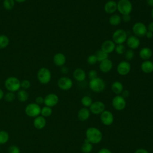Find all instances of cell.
Wrapping results in <instances>:
<instances>
[{
	"label": "cell",
	"instance_id": "obj_1",
	"mask_svg": "<svg viewBox=\"0 0 153 153\" xmlns=\"http://www.w3.org/2000/svg\"><path fill=\"white\" fill-rule=\"evenodd\" d=\"M85 137L88 142L93 145L97 144L102 141L103 134L98 128L90 127L85 131Z\"/></svg>",
	"mask_w": 153,
	"mask_h": 153
},
{
	"label": "cell",
	"instance_id": "obj_2",
	"mask_svg": "<svg viewBox=\"0 0 153 153\" xmlns=\"http://www.w3.org/2000/svg\"><path fill=\"white\" fill-rule=\"evenodd\" d=\"M89 87L93 92L100 93L105 89L106 83L102 78L98 76L94 79L90 80Z\"/></svg>",
	"mask_w": 153,
	"mask_h": 153
},
{
	"label": "cell",
	"instance_id": "obj_3",
	"mask_svg": "<svg viewBox=\"0 0 153 153\" xmlns=\"http://www.w3.org/2000/svg\"><path fill=\"white\" fill-rule=\"evenodd\" d=\"M117 10L122 15L130 14L133 5L130 0H119L117 2Z\"/></svg>",
	"mask_w": 153,
	"mask_h": 153
},
{
	"label": "cell",
	"instance_id": "obj_4",
	"mask_svg": "<svg viewBox=\"0 0 153 153\" xmlns=\"http://www.w3.org/2000/svg\"><path fill=\"white\" fill-rule=\"evenodd\" d=\"M5 88L11 92H15L19 91L20 88V80L14 76H10L6 79L4 83Z\"/></svg>",
	"mask_w": 153,
	"mask_h": 153
},
{
	"label": "cell",
	"instance_id": "obj_5",
	"mask_svg": "<svg viewBox=\"0 0 153 153\" xmlns=\"http://www.w3.org/2000/svg\"><path fill=\"white\" fill-rule=\"evenodd\" d=\"M127 37V32L125 30L118 29L114 32L112 36V40L115 44H123L126 41Z\"/></svg>",
	"mask_w": 153,
	"mask_h": 153
},
{
	"label": "cell",
	"instance_id": "obj_6",
	"mask_svg": "<svg viewBox=\"0 0 153 153\" xmlns=\"http://www.w3.org/2000/svg\"><path fill=\"white\" fill-rule=\"evenodd\" d=\"M41 108L39 105L36 103H30L27 105L25 111L28 117L35 118L41 114Z\"/></svg>",
	"mask_w": 153,
	"mask_h": 153
},
{
	"label": "cell",
	"instance_id": "obj_7",
	"mask_svg": "<svg viewBox=\"0 0 153 153\" xmlns=\"http://www.w3.org/2000/svg\"><path fill=\"white\" fill-rule=\"evenodd\" d=\"M37 78L41 84H48L51 79V74L50 71L48 68H41L38 72Z\"/></svg>",
	"mask_w": 153,
	"mask_h": 153
},
{
	"label": "cell",
	"instance_id": "obj_8",
	"mask_svg": "<svg viewBox=\"0 0 153 153\" xmlns=\"http://www.w3.org/2000/svg\"><path fill=\"white\" fill-rule=\"evenodd\" d=\"M147 30V26L141 22H136L132 27V32L136 36L142 38L145 36Z\"/></svg>",
	"mask_w": 153,
	"mask_h": 153
},
{
	"label": "cell",
	"instance_id": "obj_9",
	"mask_svg": "<svg viewBox=\"0 0 153 153\" xmlns=\"http://www.w3.org/2000/svg\"><path fill=\"white\" fill-rule=\"evenodd\" d=\"M126 100L121 95H116L112 100V105L113 108L118 111H123L126 106Z\"/></svg>",
	"mask_w": 153,
	"mask_h": 153
},
{
	"label": "cell",
	"instance_id": "obj_10",
	"mask_svg": "<svg viewBox=\"0 0 153 153\" xmlns=\"http://www.w3.org/2000/svg\"><path fill=\"white\" fill-rule=\"evenodd\" d=\"M131 70V65L129 62L123 60L117 66V71L120 75L126 76L129 74Z\"/></svg>",
	"mask_w": 153,
	"mask_h": 153
},
{
	"label": "cell",
	"instance_id": "obj_11",
	"mask_svg": "<svg viewBox=\"0 0 153 153\" xmlns=\"http://www.w3.org/2000/svg\"><path fill=\"white\" fill-rule=\"evenodd\" d=\"M57 85L62 90H69L72 87L73 81L68 76H62L58 79Z\"/></svg>",
	"mask_w": 153,
	"mask_h": 153
},
{
	"label": "cell",
	"instance_id": "obj_12",
	"mask_svg": "<svg viewBox=\"0 0 153 153\" xmlns=\"http://www.w3.org/2000/svg\"><path fill=\"white\" fill-rule=\"evenodd\" d=\"M89 110L94 115H100L105 110V105L102 101H95L89 107Z\"/></svg>",
	"mask_w": 153,
	"mask_h": 153
},
{
	"label": "cell",
	"instance_id": "obj_13",
	"mask_svg": "<svg viewBox=\"0 0 153 153\" xmlns=\"http://www.w3.org/2000/svg\"><path fill=\"white\" fill-rule=\"evenodd\" d=\"M100 120L101 123L105 126H111L114 120V115L111 111L105 109L101 114H100Z\"/></svg>",
	"mask_w": 153,
	"mask_h": 153
},
{
	"label": "cell",
	"instance_id": "obj_14",
	"mask_svg": "<svg viewBox=\"0 0 153 153\" xmlns=\"http://www.w3.org/2000/svg\"><path fill=\"white\" fill-rule=\"evenodd\" d=\"M59 99L58 96L55 93H50L44 97V103L45 106L52 108L55 106L59 102Z\"/></svg>",
	"mask_w": 153,
	"mask_h": 153
},
{
	"label": "cell",
	"instance_id": "obj_15",
	"mask_svg": "<svg viewBox=\"0 0 153 153\" xmlns=\"http://www.w3.org/2000/svg\"><path fill=\"white\" fill-rule=\"evenodd\" d=\"M126 42L127 47L129 48V49H131V50H134L137 48L140 44L139 38L136 36L134 35H131L128 36Z\"/></svg>",
	"mask_w": 153,
	"mask_h": 153
},
{
	"label": "cell",
	"instance_id": "obj_16",
	"mask_svg": "<svg viewBox=\"0 0 153 153\" xmlns=\"http://www.w3.org/2000/svg\"><path fill=\"white\" fill-rule=\"evenodd\" d=\"M115 46H116V44L114 43V42L112 40L107 39L104 41L102 43L100 49L104 52H105L106 53L109 54L114 51Z\"/></svg>",
	"mask_w": 153,
	"mask_h": 153
},
{
	"label": "cell",
	"instance_id": "obj_17",
	"mask_svg": "<svg viewBox=\"0 0 153 153\" xmlns=\"http://www.w3.org/2000/svg\"><path fill=\"white\" fill-rule=\"evenodd\" d=\"M99 67L102 72L108 73L112 70L113 68V63L110 59H106L100 62Z\"/></svg>",
	"mask_w": 153,
	"mask_h": 153
},
{
	"label": "cell",
	"instance_id": "obj_18",
	"mask_svg": "<svg viewBox=\"0 0 153 153\" xmlns=\"http://www.w3.org/2000/svg\"><path fill=\"white\" fill-rule=\"evenodd\" d=\"M105 11L109 14H114L117 10V3L114 0L108 1L104 5Z\"/></svg>",
	"mask_w": 153,
	"mask_h": 153
},
{
	"label": "cell",
	"instance_id": "obj_19",
	"mask_svg": "<svg viewBox=\"0 0 153 153\" xmlns=\"http://www.w3.org/2000/svg\"><path fill=\"white\" fill-rule=\"evenodd\" d=\"M139 56L140 58L143 60H149L153 56V52L151 48L148 47H145L142 48L139 52Z\"/></svg>",
	"mask_w": 153,
	"mask_h": 153
},
{
	"label": "cell",
	"instance_id": "obj_20",
	"mask_svg": "<svg viewBox=\"0 0 153 153\" xmlns=\"http://www.w3.org/2000/svg\"><path fill=\"white\" fill-rule=\"evenodd\" d=\"M73 77L78 82H82L85 79L87 74L84 69L78 68L74 71Z\"/></svg>",
	"mask_w": 153,
	"mask_h": 153
},
{
	"label": "cell",
	"instance_id": "obj_21",
	"mask_svg": "<svg viewBox=\"0 0 153 153\" xmlns=\"http://www.w3.org/2000/svg\"><path fill=\"white\" fill-rule=\"evenodd\" d=\"M47 124V121L45 118L42 117V115H39L35 117L33 121V126L35 128L38 130H42L43 129Z\"/></svg>",
	"mask_w": 153,
	"mask_h": 153
},
{
	"label": "cell",
	"instance_id": "obj_22",
	"mask_svg": "<svg viewBox=\"0 0 153 153\" xmlns=\"http://www.w3.org/2000/svg\"><path fill=\"white\" fill-rule=\"evenodd\" d=\"M66 62V58L64 54L62 53H57L54 54L53 57V62L55 65L62 67L65 65Z\"/></svg>",
	"mask_w": 153,
	"mask_h": 153
},
{
	"label": "cell",
	"instance_id": "obj_23",
	"mask_svg": "<svg viewBox=\"0 0 153 153\" xmlns=\"http://www.w3.org/2000/svg\"><path fill=\"white\" fill-rule=\"evenodd\" d=\"M90 113L91 112L88 108L83 107L78 111L77 114V117L79 121H85L90 118Z\"/></svg>",
	"mask_w": 153,
	"mask_h": 153
},
{
	"label": "cell",
	"instance_id": "obj_24",
	"mask_svg": "<svg viewBox=\"0 0 153 153\" xmlns=\"http://www.w3.org/2000/svg\"><path fill=\"white\" fill-rule=\"evenodd\" d=\"M140 69L145 74H151L153 72V62L149 60H143L140 65Z\"/></svg>",
	"mask_w": 153,
	"mask_h": 153
},
{
	"label": "cell",
	"instance_id": "obj_25",
	"mask_svg": "<svg viewBox=\"0 0 153 153\" xmlns=\"http://www.w3.org/2000/svg\"><path fill=\"white\" fill-rule=\"evenodd\" d=\"M111 88L112 92L116 95L121 94L124 90V87L122 82L119 81H115L113 82L111 84Z\"/></svg>",
	"mask_w": 153,
	"mask_h": 153
},
{
	"label": "cell",
	"instance_id": "obj_26",
	"mask_svg": "<svg viewBox=\"0 0 153 153\" xmlns=\"http://www.w3.org/2000/svg\"><path fill=\"white\" fill-rule=\"evenodd\" d=\"M121 17L117 14H112L109 18V23L112 26H118L121 22Z\"/></svg>",
	"mask_w": 153,
	"mask_h": 153
},
{
	"label": "cell",
	"instance_id": "obj_27",
	"mask_svg": "<svg viewBox=\"0 0 153 153\" xmlns=\"http://www.w3.org/2000/svg\"><path fill=\"white\" fill-rule=\"evenodd\" d=\"M17 98L21 102H25L29 98L28 93L24 89L19 90L17 93Z\"/></svg>",
	"mask_w": 153,
	"mask_h": 153
},
{
	"label": "cell",
	"instance_id": "obj_28",
	"mask_svg": "<svg viewBox=\"0 0 153 153\" xmlns=\"http://www.w3.org/2000/svg\"><path fill=\"white\" fill-rule=\"evenodd\" d=\"M93 144L89 142L88 140L85 139L81 146V150L82 153H90L93 150Z\"/></svg>",
	"mask_w": 153,
	"mask_h": 153
},
{
	"label": "cell",
	"instance_id": "obj_29",
	"mask_svg": "<svg viewBox=\"0 0 153 153\" xmlns=\"http://www.w3.org/2000/svg\"><path fill=\"white\" fill-rule=\"evenodd\" d=\"M94 55L96 56L97 62H100L106 59H108V54L106 53L105 52L102 51L101 49L98 50L96 52Z\"/></svg>",
	"mask_w": 153,
	"mask_h": 153
},
{
	"label": "cell",
	"instance_id": "obj_30",
	"mask_svg": "<svg viewBox=\"0 0 153 153\" xmlns=\"http://www.w3.org/2000/svg\"><path fill=\"white\" fill-rule=\"evenodd\" d=\"M10 139L9 133L5 130L0 131V145H4L8 142Z\"/></svg>",
	"mask_w": 153,
	"mask_h": 153
},
{
	"label": "cell",
	"instance_id": "obj_31",
	"mask_svg": "<svg viewBox=\"0 0 153 153\" xmlns=\"http://www.w3.org/2000/svg\"><path fill=\"white\" fill-rule=\"evenodd\" d=\"M93 102L91 97L89 96H84L81 98V103L82 105L84 107L87 108L91 106Z\"/></svg>",
	"mask_w": 153,
	"mask_h": 153
},
{
	"label": "cell",
	"instance_id": "obj_32",
	"mask_svg": "<svg viewBox=\"0 0 153 153\" xmlns=\"http://www.w3.org/2000/svg\"><path fill=\"white\" fill-rule=\"evenodd\" d=\"M52 113H53V110L50 107L45 106L42 108H41V115L45 118L51 116Z\"/></svg>",
	"mask_w": 153,
	"mask_h": 153
},
{
	"label": "cell",
	"instance_id": "obj_33",
	"mask_svg": "<svg viewBox=\"0 0 153 153\" xmlns=\"http://www.w3.org/2000/svg\"><path fill=\"white\" fill-rule=\"evenodd\" d=\"M10 42L8 38L4 35H0V48H4L7 47Z\"/></svg>",
	"mask_w": 153,
	"mask_h": 153
},
{
	"label": "cell",
	"instance_id": "obj_34",
	"mask_svg": "<svg viewBox=\"0 0 153 153\" xmlns=\"http://www.w3.org/2000/svg\"><path fill=\"white\" fill-rule=\"evenodd\" d=\"M124 54L125 60L127 62H130L132 60L134 57V52L133 50H131V49L126 50Z\"/></svg>",
	"mask_w": 153,
	"mask_h": 153
},
{
	"label": "cell",
	"instance_id": "obj_35",
	"mask_svg": "<svg viewBox=\"0 0 153 153\" xmlns=\"http://www.w3.org/2000/svg\"><path fill=\"white\" fill-rule=\"evenodd\" d=\"M126 51V46L123 44H117L115 48L114 51L118 54V55H121L124 54V53Z\"/></svg>",
	"mask_w": 153,
	"mask_h": 153
},
{
	"label": "cell",
	"instance_id": "obj_36",
	"mask_svg": "<svg viewBox=\"0 0 153 153\" xmlns=\"http://www.w3.org/2000/svg\"><path fill=\"white\" fill-rule=\"evenodd\" d=\"M14 5H15L14 0H4L3 2L4 7L7 10H11L14 7Z\"/></svg>",
	"mask_w": 153,
	"mask_h": 153
},
{
	"label": "cell",
	"instance_id": "obj_37",
	"mask_svg": "<svg viewBox=\"0 0 153 153\" xmlns=\"http://www.w3.org/2000/svg\"><path fill=\"white\" fill-rule=\"evenodd\" d=\"M4 98L5 101H7L8 102H13L15 100L16 95H15L14 92L9 91L4 95Z\"/></svg>",
	"mask_w": 153,
	"mask_h": 153
},
{
	"label": "cell",
	"instance_id": "obj_38",
	"mask_svg": "<svg viewBox=\"0 0 153 153\" xmlns=\"http://www.w3.org/2000/svg\"><path fill=\"white\" fill-rule=\"evenodd\" d=\"M87 62L90 65H94L97 62V58L94 54H91L88 56L87 59Z\"/></svg>",
	"mask_w": 153,
	"mask_h": 153
},
{
	"label": "cell",
	"instance_id": "obj_39",
	"mask_svg": "<svg viewBox=\"0 0 153 153\" xmlns=\"http://www.w3.org/2000/svg\"><path fill=\"white\" fill-rule=\"evenodd\" d=\"M8 153H20V149L19 146L12 145L9 146L8 149Z\"/></svg>",
	"mask_w": 153,
	"mask_h": 153
},
{
	"label": "cell",
	"instance_id": "obj_40",
	"mask_svg": "<svg viewBox=\"0 0 153 153\" xmlns=\"http://www.w3.org/2000/svg\"><path fill=\"white\" fill-rule=\"evenodd\" d=\"M30 87V82L27 79H24L20 82V87H22L24 90L28 89Z\"/></svg>",
	"mask_w": 153,
	"mask_h": 153
},
{
	"label": "cell",
	"instance_id": "obj_41",
	"mask_svg": "<svg viewBox=\"0 0 153 153\" xmlns=\"http://www.w3.org/2000/svg\"><path fill=\"white\" fill-rule=\"evenodd\" d=\"M97 74H98L96 70L91 69L88 73V77L90 79H90H94V78L98 77V75Z\"/></svg>",
	"mask_w": 153,
	"mask_h": 153
},
{
	"label": "cell",
	"instance_id": "obj_42",
	"mask_svg": "<svg viewBox=\"0 0 153 153\" xmlns=\"http://www.w3.org/2000/svg\"><path fill=\"white\" fill-rule=\"evenodd\" d=\"M131 16L130 14H124L123 15L121 19L124 23H128L131 20Z\"/></svg>",
	"mask_w": 153,
	"mask_h": 153
},
{
	"label": "cell",
	"instance_id": "obj_43",
	"mask_svg": "<svg viewBox=\"0 0 153 153\" xmlns=\"http://www.w3.org/2000/svg\"><path fill=\"white\" fill-rule=\"evenodd\" d=\"M44 102V98L42 96H38L35 99V103L39 105L43 104Z\"/></svg>",
	"mask_w": 153,
	"mask_h": 153
},
{
	"label": "cell",
	"instance_id": "obj_44",
	"mask_svg": "<svg viewBox=\"0 0 153 153\" xmlns=\"http://www.w3.org/2000/svg\"><path fill=\"white\" fill-rule=\"evenodd\" d=\"M120 95H121L124 99H126V98L129 97L130 91L128 90H123V91H122V93Z\"/></svg>",
	"mask_w": 153,
	"mask_h": 153
},
{
	"label": "cell",
	"instance_id": "obj_45",
	"mask_svg": "<svg viewBox=\"0 0 153 153\" xmlns=\"http://www.w3.org/2000/svg\"><path fill=\"white\" fill-rule=\"evenodd\" d=\"M60 71L63 74H67L69 72V68L66 66H63L61 67Z\"/></svg>",
	"mask_w": 153,
	"mask_h": 153
},
{
	"label": "cell",
	"instance_id": "obj_46",
	"mask_svg": "<svg viewBox=\"0 0 153 153\" xmlns=\"http://www.w3.org/2000/svg\"><path fill=\"white\" fill-rule=\"evenodd\" d=\"M97 153H112V152L109 149H108L106 148H101L98 151Z\"/></svg>",
	"mask_w": 153,
	"mask_h": 153
},
{
	"label": "cell",
	"instance_id": "obj_47",
	"mask_svg": "<svg viewBox=\"0 0 153 153\" xmlns=\"http://www.w3.org/2000/svg\"><path fill=\"white\" fill-rule=\"evenodd\" d=\"M134 153H149V152L144 148H138L134 152Z\"/></svg>",
	"mask_w": 153,
	"mask_h": 153
},
{
	"label": "cell",
	"instance_id": "obj_48",
	"mask_svg": "<svg viewBox=\"0 0 153 153\" xmlns=\"http://www.w3.org/2000/svg\"><path fill=\"white\" fill-rule=\"evenodd\" d=\"M147 30L153 33V21L149 23L148 25L147 26Z\"/></svg>",
	"mask_w": 153,
	"mask_h": 153
},
{
	"label": "cell",
	"instance_id": "obj_49",
	"mask_svg": "<svg viewBox=\"0 0 153 153\" xmlns=\"http://www.w3.org/2000/svg\"><path fill=\"white\" fill-rule=\"evenodd\" d=\"M145 36L148 38V39H151L153 38V33L150 32V31H147L145 35Z\"/></svg>",
	"mask_w": 153,
	"mask_h": 153
},
{
	"label": "cell",
	"instance_id": "obj_50",
	"mask_svg": "<svg viewBox=\"0 0 153 153\" xmlns=\"http://www.w3.org/2000/svg\"><path fill=\"white\" fill-rule=\"evenodd\" d=\"M147 5L150 7H153V0H146Z\"/></svg>",
	"mask_w": 153,
	"mask_h": 153
},
{
	"label": "cell",
	"instance_id": "obj_51",
	"mask_svg": "<svg viewBox=\"0 0 153 153\" xmlns=\"http://www.w3.org/2000/svg\"><path fill=\"white\" fill-rule=\"evenodd\" d=\"M4 93L3 90L1 88H0V100L4 98Z\"/></svg>",
	"mask_w": 153,
	"mask_h": 153
},
{
	"label": "cell",
	"instance_id": "obj_52",
	"mask_svg": "<svg viewBox=\"0 0 153 153\" xmlns=\"http://www.w3.org/2000/svg\"><path fill=\"white\" fill-rule=\"evenodd\" d=\"M15 1L17 2H19V3H22V2H25L26 0H14Z\"/></svg>",
	"mask_w": 153,
	"mask_h": 153
},
{
	"label": "cell",
	"instance_id": "obj_53",
	"mask_svg": "<svg viewBox=\"0 0 153 153\" xmlns=\"http://www.w3.org/2000/svg\"><path fill=\"white\" fill-rule=\"evenodd\" d=\"M151 16L152 19H153V7L152 8V10H151Z\"/></svg>",
	"mask_w": 153,
	"mask_h": 153
},
{
	"label": "cell",
	"instance_id": "obj_54",
	"mask_svg": "<svg viewBox=\"0 0 153 153\" xmlns=\"http://www.w3.org/2000/svg\"><path fill=\"white\" fill-rule=\"evenodd\" d=\"M152 60H153V57H152ZM153 62V61H152Z\"/></svg>",
	"mask_w": 153,
	"mask_h": 153
},
{
	"label": "cell",
	"instance_id": "obj_55",
	"mask_svg": "<svg viewBox=\"0 0 153 153\" xmlns=\"http://www.w3.org/2000/svg\"><path fill=\"white\" fill-rule=\"evenodd\" d=\"M109 1H110V0H109Z\"/></svg>",
	"mask_w": 153,
	"mask_h": 153
},
{
	"label": "cell",
	"instance_id": "obj_56",
	"mask_svg": "<svg viewBox=\"0 0 153 153\" xmlns=\"http://www.w3.org/2000/svg\"></svg>",
	"mask_w": 153,
	"mask_h": 153
}]
</instances>
